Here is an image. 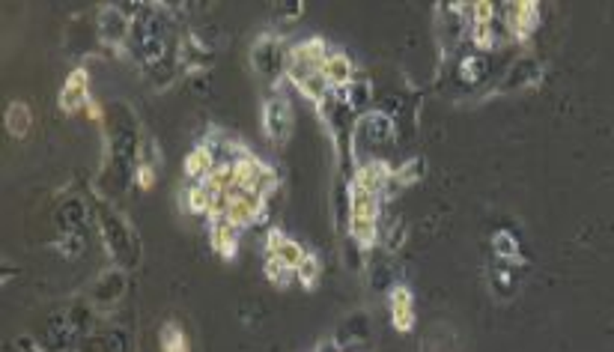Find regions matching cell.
<instances>
[{
  "instance_id": "1",
  "label": "cell",
  "mask_w": 614,
  "mask_h": 352,
  "mask_svg": "<svg viewBox=\"0 0 614 352\" xmlns=\"http://www.w3.org/2000/svg\"><path fill=\"white\" fill-rule=\"evenodd\" d=\"M328 60V48H326V39H305V43H298L289 48V60H287V78L293 81L296 87H301L307 81L310 75L322 72V66H326Z\"/></svg>"
},
{
  "instance_id": "2",
  "label": "cell",
  "mask_w": 614,
  "mask_h": 352,
  "mask_svg": "<svg viewBox=\"0 0 614 352\" xmlns=\"http://www.w3.org/2000/svg\"><path fill=\"white\" fill-rule=\"evenodd\" d=\"M233 162H236V186L239 188L257 191V195H263V197H269L271 191L278 188V174H275V170L260 162V158L250 156L248 149L239 158H233Z\"/></svg>"
},
{
  "instance_id": "3",
  "label": "cell",
  "mask_w": 614,
  "mask_h": 352,
  "mask_svg": "<svg viewBox=\"0 0 614 352\" xmlns=\"http://www.w3.org/2000/svg\"><path fill=\"white\" fill-rule=\"evenodd\" d=\"M263 128L275 147L287 144L289 132H293V108L284 96H271L263 105Z\"/></svg>"
},
{
  "instance_id": "4",
  "label": "cell",
  "mask_w": 614,
  "mask_h": 352,
  "mask_svg": "<svg viewBox=\"0 0 614 352\" xmlns=\"http://www.w3.org/2000/svg\"><path fill=\"white\" fill-rule=\"evenodd\" d=\"M505 24L510 30V36L516 39H528L534 33V27L540 24V4L534 0H522V4H505Z\"/></svg>"
},
{
  "instance_id": "5",
  "label": "cell",
  "mask_w": 614,
  "mask_h": 352,
  "mask_svg": "<svg viewBox=\"0 0 614 352\" xmlns=\"http://www.w3.org/2000/svg\"><path fill=\"white\" fill-rule=\"evenodd\" d=\"M391 179H394V167H391L385 158H367V162L355 170L352 186L367 188V191H373V195H382L385 188H391Z\"/></svg>"
},
{
  "instance_id": "6",
  "label": "cell",
  "mask_w": 614,
  "mask_h": 352,
  "mask_svg": "<svg viewBox=\"0 0 614 352\" xmlns=\"http://www.w3.org/2000/svg\"><path fill=\"white\" fill-rule=\"evenodd\" d=\"M388 308H391V323H394L397 331L406 335V331L415 328V296H411V290L406 284L391 287Z\"/></svg>"
},
{
  "instance_id": "7",
  "label": "cell",
  "mask_w": 614,
  "mask_h": 352,
  "mask_svg": "<svg viewBox=\"0 0 614 352\" xmlns=\"http://www.w3.org/2000/svg\"><path fill=\"white\" fill-rule=\"evenodd\" d=\"M90 75L87 69H72V75L66 78L63 90H60V110H66V114H75V110L87 108L90 102Z\"/></svg>"
},
{
  "instance_id": "8",
  "label": "cell",
  "mask_w": 614,
  "mask_h": 352,
  "mask_svg": "<svg viewBox=\"0 0 614 352\" xmlns=\"http://www.w3.org/2000/svg\"><path fill=\"white\" fill-rule=\"evenodd\" d=\"M266 254L275 257L278 263H284L287 269L296 271L301 266V260H305L307 251L301 248L296 239H289V236L280 233V230H269V236H266Z\"/></svg>"
},
{
  "instance_id": "9",
  "label": "cell",
  "mask_w": 614,
  "mask_h": 352,
  "mask_svg": "<svg viewBox=\"0 0 614 352\" xmlns=\"http://www.w3.org/2000/svg\"><path fill=\"white\" fill-rule=\"evenodd\" d=\"M287 60H289V52L284 54V48H280L275 39H263V43H257L254 48V63L260 72L266 75H287Z\"/></svg>"
},
{
  "instance_id": "10",
  "label": "cell",
  "mask_w": 614,
  "mask_h": 352,
  "mask_svg": "<svg viewBox=\"0 0 614 352\" xmlns=\"http://www.w3.org/2000/svg\"><path fill=\"white\" fill-rule=\"evenodd\" d=\"M322 78L328 81V87L346 90V87L355 84V81H352V78H355V66H352V60L346 54H340V52L328 54L326 66H322Z\"/></svg>"
},
{
  "instance_id": "11",
  "label": "cell",
  "mask_w": 614,
  "mask_h": 352,
  "mask_svg": "<svg viewBox=\"0 0 614 352\" xmlns=\"http://www.w3.org/2000/svg\"><path fill=\"white\" fill-rule=\"evenodd\" d=\"M358 126L361 128H370V135H361L352 128V140H358V138H367L370 144H391V138H394V123H391V117L385 114H364L358 119Z\"/></svg>"
},
{
  "instance_id": "12",
  "label": "cell",
  "mask_w": 614,
  "mask_h": 352,
  "mask_svg": "<svg viewBox=\"0 0 614 352\" xmlns=\"http://www.w3.org/2000/svg\"><path fill=\"white\" fill-rule=\"evenodd\" d=\"M379 209H382V195H373V191L358 188V186L349 188V215L379 221Z\"/></svg>"
},
{
  "instance_id": "13",
  "label": "cell",
  "mask_w": 614,
  "mask_h": 352,
  "mask_svg": "<svg viewBox=\"0 0 614 352\" xmlns=\"http://www.w3.org/2000/svg\"><path fill=\"white\" fill-rule=\"evenodd\" d=\"M239 227L230 224L227 218H215L213 224V248L218 251L224 260H236V251H239Z\"/></svg>"
},
{
  "instance_id": "14",
  "label": "cell",
  "mask_w": 614,
  "mask_h": 352,
  "mask_svg": "<svg viewBox=\"0 0 614 352\" xmlns=\"http://www.w3.org/2000/svg\"><path fill=\"white\" fill-rule=\"evenodd\" d=\"M218 162H215V156H213V147L209 144H200V147H194L188 153V158H185V176H191V179H200V183H203V179L209 176V170H213Z\"/></svg>"
},
{
  "instance_id": "15",
  "label": "cell",
  "mask_w": 614,
  "mask_h": 352,
  "mask_svg": "<svg viewBox=\"0 0 614 352\" xmlns=\"http://www.w3.org/2000/svg\"><path fill=\"white\" fill-rule=\"evenodd\" d=\"M349 236H352V243L361 245V248L376 245V239H379V221L376 218H355V215H349Z\"/></svg>"
},
{
  "instance_id": "16",
  "label": "cell",
  "mask_w": 614,
  "mask_h": 352,
  "mask_svg": "<svg viewBox=\"0 0 614 352\" xmlns=\"http://www.w3.org/2000/svg\"><path fill=\"white\" fill-rule=\"evenodd\" d=\"M30 123H33V114L24 102H13L6 108V132L13 138H24L30 132Z\"/></svg>"
},
{
  "instance_id": "17",
  "label": "cell",
  "mask_w": 614,
  "mask_h": 352,
  "mask_svg": "<svg viewBox=\"0 0 614 352\" xmlns=\"http://www.w3.org/2000/svg\"><path fill=\"white\" fill-rule=\"evenodd\" d=\"M540 78V66L534 63V60H522V63H516L510 69V75H507V81L501 84V90H513V87H525V84H534Z\"/></svg>"
},
{
  "instance_id": "18",
  "label": "cell",
  "mask_w": 614,
  "mask_h": 352,
  "mask_svg": "<svg viewBox=\"0 0 614 352\" xmlns=\"http://www.w3.org/2000/svg\"><path fill=\"white\" fill-rule=\"evenodd\" d=\"M161 352H191L188 335L176 323H165L161 326Z\"/></svg>"
},
{
  "instance_id": "19",
  "label": "cell",
  "mask_w": 614,
  "mask_h": 352,
  "mask_svg": "<svg viewBox=\"0 0 614 352\" xmlns=\"http://www.w3.org/2000/svg\"><path fill=\"white\" fill-rule=\"evenodd\" d=\"M492 251H496V257L507 260V263H522L519 243L513 239V233H507V230H498V233L492 236Z\"/></svg>"
},
{
  "instance_id": "20",
  "label": "cell",
  "mask_w": 614,
  "mask_h": 352,
  "mask_svg": "<svg viewBox=\"0 0 614 352\" xmlns=\"http://www.w3.org/2000/svg\"><path fill=\"white\" fill-rule=\"evenodd\" d=\"M424 162L420 158H411V162H406L400 170H394V179H391V188H402V186H415L420 176H424Z\"/></svg>"
},
{
  "instance_id": "21",
  "label": "cell",
  "mask_w": 614,
  "mask_h": 352,
  "mask_svg": "<svg viewBox=\"0 0 614 352\" xmlns=\"http://www.w3.org/2000/svg\"><path fill=\"white\" fill-rule=\"evenodd\" d=\"M322 275V266H319V257L316 254H305V260H301V266L296 269V278L301 281V287L314 290L316 281Z\"/></svg>"
},
{
  "instance_id": "22",
  "label": "cell",
  "mask_w": 614,
  "mask_h": 352,
  "mask_svg": "<svg viewBox=\"0 0 614 352\" xmlns=\"http://www.w3.org/2000/svg\"><path fill=\"white\" fill-rule=\"evenodd\" d=\"M298 90H301V96H307L310 102H316L319 108L326 105V99H328V81H326V78H322V72L310 75L307 81L301 84Z\"/></svg>"
},
{
  "instance_id": "23",
  "label": "cell",
  "mask_w": 614,
  "mask_h": 352,
  "mask_svg": "<svg viewBox=\"0 0 614 352\" xmlns=\"http://www.w3.org/2000/svg\"><path fill=\"white\" fill-rule=\"evenodd\" d=\"M213 200H215V191H209L203 183L188 191V209H191V213H209V209H213Z\"/></svg>"
},
{
  "instance_id": "24",
  "label": "cell",
  "mask_w": 614,
  "mask_h": 352,
  "mask_svg": "<svg viewBox=\"0 0 614 352\" xmlns=\"http://www.w3.org/2000/svg\"><path fill=\"white\" fill-rule=\"evenodd\" d=\"M293 275H296V271H293V269H287L284 263H278L275 257H269V260H266V278H269L275 287H287V284H289V278H293Z\"/></svg>"
},
{
  "instance_id": "25",
  "label": "cell",
  "mask_w": 614,
  "mask_h": 352,
  "mask_svg": "<svg viewBox=\"0 0 614 352\" xmlns=\"http://www.w3.org/2000/svg\"><path fill=\"white\" fill-rule=\"evenodd\" d=\"M471 43H475L477 48H492L496 45V22L492 24H471Z\"/></svg>"
},
{
  "instance_id": "26",
  "label": "cell",
  "mask_w": 614,
  "mask_h": 352,
  "mask_svg": "<svg viewBox=\"0 0 614 352\" xmlns=\"http://www.w3.org/2000/svg\"><path fill=\"white\" fill-rule=\"evenodd\" d=\"M367 99H370V84L358 81V84H352V87H349V93H346V105H349L352 110H358V108H364Z\"/></svg>"
},
{
  "instance_id": "27",
  "label": "cell",
  "mask_w": 614,
  "mask_h": 352,
  "mask_svg": "<svg viewBox=\"0 0 614 352\" xmlns=\"http://www.w3.org/2000/svg\"><path fill=\"white\" fill-rule=\"evenodd\" d=\"M135 183L144 188V191H149L156 186V167L149 165V162H144V165H137V170H135Z\"/></svg>"
},
{
  "instance_id": "28",
  "label": "cell",
  "mask_w": 614,
  "mask_h": 352,
  "mask_svg": "<svg viewBox=\"0 0 614 352\" xmlns=\"http://www.w3.org/2000/svg\"><path fill=\"white\" fill-rule=\"evenodd\" d=\"M496 22V6L489 0H477L475 4V24H492Z\"/></svg>"
},
{
  "instance_id": "29",
  "label": "cell",
  "mask_w": 614,
  "mask_h": 352,
  "mask_svg": "<svg viewBox=\"0 0 614 352\" xmlns=\"http://www.w3.org/2000/svg\"><path fill=\"white\" fill-rule=\"evenodd\" d=\"M406 243V227L400 224V221H394V227L388 230V236H385V248L391 251V254H394V251Z\"/></svg>"
},
{
  "instance_id": "30",
  "label": "cell",
  "mask_w": 614,
  "mask_h": 352,
  "mask_svg": "<svg viewBox=\"0 0 614 352\" xmlns=\"http://www.w3.org/2000/svg\"><path fill=\"white\" fill-rule=\"evenodd\" d=\"M480 72H483V60L480 57H466V60H462V78H466V81H477Z\"/></svg>"
},
{
  "instance_id": "31",
  "label": "cell",
  "mask_w": 614,
  "mask_h": 352,
  "mask_svg": "<svg viewBox=\"0 0 614 352\" xmlns=\"http://www.w3.org/2000/svg\"><path fill=\"white\" fill-rule=\"evenodd\" d=\"M84 110H87L90 117L96 119V123H102V108H99V102H96V99H90V102H87V108H84Z\"/></svg>"
},
{
  "instance_id": "32",
  "label": "cell",
  "mask_w": 614,
  "mask_h": 352,
  "mask_svg": "<svg viewBox=\"0 0 614 352\" xmlns=\"http://www.w3.org/2000/svg\"><path fill=\"white\" fill-rule=\"evenodd\" d=\"M316 352H340V344L337 340H322V344L316 347Z\"/></svg>"
},
{
  "instance_id": "33",
  "label": "cell",
  "mask_w": 614,
  "mask_h": 352,
  "mask_svg": "<svg viewBox=\"0 0 614 352\" xmlns=\"http://www.w3.org/2000/svg\"><path fill=\"white\" fill-rule=\"evenodd\" d=\"M18 347H22L24 352H39V347L33 344V340H30V338H22V340H18Z\"/></svg>"
}]
</instances>
